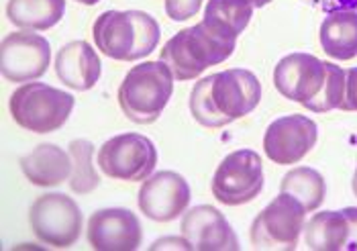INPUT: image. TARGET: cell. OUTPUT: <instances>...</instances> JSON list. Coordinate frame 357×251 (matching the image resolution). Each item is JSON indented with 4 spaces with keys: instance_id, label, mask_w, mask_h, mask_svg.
<instances>
[{
    "instance_id": "cell-8",
    "label": "cell",
    "mask_w": 357,
    "mask_h": 251,
    "mask_svg": "<svg viewBox=\"0 0 357 251\" xmlns=\"http://www.w3.org/2000/svg\"><path fill=\"white\" fill-rule=\"evenodd\" d=\"M264 188V164L253 149L229 153L213 176V195L227 206L248 204Z\"/></svg>"
},
{
    "instance_id": "cell-12",
    "label": "cell",
    "mask_w": 357,
    "mask_h": 251,
    "mask_svg": "<svg viewBox=\"0 0 357 251\" xmlns=\"http://www.w3.org/2000/svg\"><path fill=\"white\" fill-rule=\"evenodd\" d=\"M190 196V186L180 174L162 169L143 180L137 200L141 213L147 219L155 223H169L188 208Z\"/></svg>"
},
{
    "instance_id": "cell-16",
    "label": "cell",
    "mask_w": 357,
    "mask_h": 251,
    "mask_svg": "<svg viewBox=\"0 0 357 251\" xmlns=\"http://www.w3.org/2000/svg\"><path fill=\"white\" fill-rule=\"evenodd\" d=\"M102 72L100 57L94 47L86 41H72L63 45L55 57V74L63 86L74 90H90L94 88Z\"/></svg>"
},
{
    "instance_id": "cell-27",
    "label": "cell",
    "mask_w": 357,
    "mask_h": 251,
    "mask_svg": "<svg viewBox=\"0 0 357 251\" xmlns=\"http://www.w3.org/2000/svg\"><path fill=\"white\" fill-rule=\"evenodd\" d=\"M341 111H357V68L345 70V100Z\"/></svg>"
},
{
    "instance_id": "cell-23",
    "label": "cell",
    "mask_w": 357,
    "mask_h": 251,
    "mask_svg": "<svg viewBox=\"0 0 357 251\" xmlns=\"http://www.w3.org/2000/svg\"><path fill=\"white\" fill-rule=\"evenodd\" d=\"M70 158H72V176H70V188L76 195H88L92 192L98 184L100 178L92 166V155H94V145L86 139H74L68 147Z\"/></svg>"
},
{
    "instance_id": "cell-14",
    "label": "cell",
    "mask_w": 357,
    "mask_h": 251,
    "mask_svg": "<svg viewBox=\"0 0 357 251\" xmlns=\"http://www.w3.org/2000/svg\"><path fill=\"white\" fill-rule=\"evenodd\" d=\"M143 229L129 208H102L88 221V241L96 251H135Z\"/></svg>"
},
{
    "instance_id": "cell-26",
    "label": "cell",
    "mask_w": 357,
    "mask_h": 251,
    "mask_svg": "<svg viewBox=\"0 0 357 251\" xmlns=\"http://www.w3.org/2000/svg\"><path fill=\"white\" fill-rule=\"evenodd\" d=\"M204 0H165V13L172 21H188L200 10Z\"/></svg>"
},
{
    "instance_id": "cell-10",
    "label": "cell",
    "mask_w": 357,
    "mask_h": 251,
    "mask_svg": "<svg viewBox=\"0 0 357 251\" xmlns=\"http://www.w3.org/2000/svg\"><path fill=\"white\" fill-rule=\"evenodd\" d=\"M208 94L225 125L255 111L261 100V84L249 70L233 68L208 76Z\"/></svg>"
},
{
    "instance_id": "cell-9",
    "label": "cell",
    "mask_w": 357,
    "mask_h": 251,
    "mask_svg": "<svg viewBox=\"0 0 357 251\" xmlns=\"http://www.w3.org/2000/svg\"><path fill=\"white\" fill-rule=\"evenodd\" d=\"M327 63L310 54H290L275 63V90L294 102H301L304 109L317 102L327 82Z\"/></svg>"
},
{
    "instance_id": "cell-7",
    "label": "cell",
    "mask_w": 357,
    "mask_h": 251,
    "mask_svg": "<svg viewBox=\"0 0 357 251\" xmlns=\"http://www.w3.org/2000/svg\"><path fill=\"white\" fill-rule=\"evenodd\" d=\"M96 162L109 178L143 182L158 166V149L153 141L141 133H123L102 143Z\"/></svg>"
},
{
    "instance_id": "cell-3",
    "label": "cell",
    "mask_w": 357,
    "mask_h": 251,
    "mask_svg": "<svg viewBox=\"0 0 357 251\" xmlns=\"http://www.w3.org/2000/svg\"><path fill=\"white\" fill-rule=\"evenodd\" d=\"M174 74L164 61H143L129 70L119 88V105L123 114L137 123L149 125L160 119L174 92Z\"/></svg>"
},
{
    "instance_id": "cell-17",
    "label": "cell",
    "mask_w": 357,
    "mask_h": 251,
    "mask_svg": "<svg viewBox=\"0 0 357 251\" xmlns=\"http://www.w3.org/2000/svg\"><path fill=\"white\" fill-rule=\"evenodd\" d=\"M21 169L33 186L54 188L70 180L72 158L70 151H63L54 143H41L21 160Z\"/></svg>"
},
{
    "instance_id": "cell-5",
    "label": "cell",
    "mask_w": 357,
    "mask_h": 251,
    "mask_svg": "<svg viewBox=\"0 0 357 251\" xmlns=\"http://www.w3.org/2000/svg\"><path fill=\"white\" fill-rule=\"evenodd\" d=\"M306 213L298 198L280 192L251 225V245L266 251L296 250Z\"/></svg>"
},
{
    "instance_id": "cell-6",
    "label": "cell",
    "mask_w": 357,
    "mask_h": 251,
    "mask_svg": "<svg viewBox=\"0 0 357 251\" xmlns=\"http://www.w3.org/2000/svg\"><path fill=\"white\" fill-rule=\"evenodd\" d=\"M29 223L33 235L52 248H72L82 233V211L74 198L59 192L39 196L31 211Z\"/></svg>"
},
{
    "instance_id": "cell-31",
    "label": "cell",
    "mask_w": 357,
    "mask_h": 251,
    "mask_svg": "<svg viewBox=\"0 0 357 251\" xmlns=\"http://www.w3.org/2000/svg\"><path fill=\"white\" fill-rule=\"evenodd\" d=\"M272 0H251V4L255 6V8H261V6H266V4H270Z\"/></svg>"
},
{
    "instance_id": "cell-11",
    "label": "cell",
    "mask_w": 357,
    "mask_h": 251,
    "mask_svg": "<svg viewBox=\"0 0 357 251\" xmlns=\"http://www.w3.org/2000/svg\"><path fill=\"white\" fill-rule=\"evenodd\" d=\"M2 76L10 82H33L41 78L52 61V45L33 31H17L2 39Z\"/></svg>"
},
{
    "instance_id": "cell-32",
    "label": "cell",
    "mask_w": 357,
    "mask_h": 251,
    "mask_svg": "<svg viewBox=\"0 0 357 251\" xmlns=\"http://www.w3.org/2000/svg\"><path fill=\"white\" fill-rule=\"evenodd\" d=\"M76 2H80V4H86V6H92V4H96V2H100V0H76Z\"/></svg>"
},
{
    "instance_id": "cell-24",
    "label": "cell",
    "mask_w": 357,
    "mask_h": 251,
    "mask_svg": "<svg viewBox=\"0 0 357 251\" xmlns=\"http://www.w3.org/2000/svg\"><path fill=\"white\" fill-rule=\"evenodd\" d=\"M345 100V70L337 63H327V82L323 86L321 96L310 107L312 112H329L333 109H341Z\"/></svg>"
},
{
    "instance_id": "cell-1",
    "label": "cell",
    "mask_w": 357,
    "mask_h": 251,
    "mask_svg": "<svg viewBox=\"0 0 357 251\" xmlns=\"http://www.w3.org/2000/svg\"><path fill=\"white\" fill-rule=\"evenodd\" d=\"M94 43L107 57L116 61H133L153 54L160 43L162 29L143 10H107L94 27Z\"/></svg>"
},
{
    "instance_id": "cell-2",
    "label": "cell",
    "mask_w": 357,
    "mask_h": 251,
    "mask_svg": "<svg viewBox=\"0 0 357 251\" xmlns=\"http://www.w3.org/2000/svg\"><path fill=\"white\" fill-rule=\"evenodd\" d=\"M235 52V41L219 35L204 21L178 31L162 50V61L180 82L194 80Z\"/></svg>"
},
{
    "instance_id": "cell-20",
    "label": "cell",
    "mask_w": 357,
    "mask_h": 251,
    "mask_svg": "<svg viewBox=\"0 0 357 251\" xmlns=\"http://www.w3.org/2000/svg\"><path fill=\"white\" fill-rule=\"evenodd\" d=\"M347 235H349V227L341 211L317 213L304 227V243L312 251L345 250Z\"/></svg>"
},
{
    "instance_id": "cell-19",
    "label": "cell",
    "mask_w": 357,
    "mask_h": 251,
    "mask_svg": "<svg viewBox=\"0 0 357 251\" xmlns=\"http://www.w3.org/2000/svg\"><path fill=\"white\" fill-rule=\"evenodd\" d=\"M66 13V0H8L6 17L25 31H47L55 27Z\"/></svg>"
},
{
    "instance_id": "cell-15",
    "label": "cell",
    "mask_w": 357,
    "mask_h": 251,
    "mask_svg": "<svg viewBox=\"0 0 357 251\" xmlns=\"http://www.w3.org/2000/svg\"><path fill=\"white\" fill-rule=\"evenodd\" d=\"M182 237L194 251H237L239 241L219 208L200 204L190 208L180 225Z\"/></svg>"
},
{
    "instance_id": "cell-22",
    "label": "cell",
    "mask_w": 357,
    "mask_h": 251,
    "mask_svg": "<svg viewBox=\"0 0 357 251\" xmlns=\"http://www.w3.org/2000/svg\"><path fill=\"white\" fill-rule=\"evenodd\" d=\"M280 192H288L294 198H298L304 204V208L310 213V211H317L323 204L327 186H325V178L317 169L304 166L290 169L282 178Z\"/></svg>"
},
{
    "instance_id": "cell-30",
    "label": "cell",
    "mask_w": 357,
    "mask_h": 251,
    "mask_svg": "<svg viewBox=\"0 0 357 251\" xmlns=\"http://www.w3.org/2000/svg\"><path fill=\"white\" fill-rule=\"evenodd\" d=\"M167 248H174V250H190V243L182 237V239H174V237H167L162 239L158 243L151 245V250H167Z\"/></svg>"
},
{
    "instance_id": "cell-28",
    "label": "cell",
    "mask_w": 357,
    "mask_h": 251,
    "mask_svg": "<svg viewBox=\"0 0 357 251\" xmlns=\"http://www.w3.org/2000/svg\"><path fill=\"white\" fill-rule=\"evenodd\" d=\"M312 6H319L327 13L335 10H357V0H306Z\"/></svg>"
},
{
    "instance_id": "cell-18",
    "label": "cell",
    "mask_w": 357,
    "mask_h": 251,
    "mask_svg": "<svg viewBox=\"0 0 357 251\" xmlns=\"http://www.w3.org/2000/svg\"><path fill=\"white\" fill-rule=\"evenodd\" d=\"M321 47L333 59H354L357 56V10H335L325 17L319 31Z\"/></svg>"
},
{
    "instance_id": "cell-4",
    "label": "cell",
    "mask_w": 357,
    "mask_h": 251,
    "mask_svg": "<svg viewBox=\"0 0 357 251\" xmlns=\"http://www.w3.org/2000/svg\"><path fill=\"white\" fill-rule=\"evenodd\" d=\"M76 100L70 92H63L43 82H29L17 88L10 96V114L15 123L27 131L45 135L66 125Z\"/></svg>"
},
{
    "instance_id": "cell-13",
    "label": "cell",
    "mask_w": 357,
    "mask_h": 251,
    "mask_svg": "<svg viewBox=\"0 0 357 251\" xmlns=\"http://www.w3.org/2000/svg\"><path fill=\"white\" fill-rule=\"evenodd\" d=\"M319 137L317 123L304 114L280 116L268 127L264 135L266 155L280 166H292L301 162L314 147Z\"/></svg>"
},
{
    "instance_id": "cell-21",
    "label": "cell",
    "mask_w": 357,
    "mask_h": 251,
    "mask_svg": "<svg viewBox=\"0 0 357 251\" xmlns=\"http://www.w3.org/2000/svg\"><path fill=\"white\" fill-rule=\"evenodd\" d=\"M251 0H208L204 8V23L219 35L237 41L253 17Z\"/></svg>"
},
{
    "instance_id": "cell-25",
    "label": "cell",
    "mask_w": 357,
    "mask_h": 251,
    "mask_svg": "<svg viewBox=\"0 0 357 251\" xmlns=\"http://www.w3.org/2000/svg\"><path fill=\"white\" fill-rule=\"evenodd\" d=\"M190 112H192L194 121L202 127H208V129L225 127L222 119L213 107L211 94H208V76L194 84L192 92H190Z\"/></svg>"
},
{
    "instance_id": "cell-33",
    "label": "cell",
    "mask_w": 357,
    "mask_h": 251,
    "mask_svg": "<svg viewBox=\"0 0 357 251\" xmlns=\"http://www.w3.org/2000/svg\"><path fill=\"white\" fill-rule=\"evenodd\" d=\"M351 188H354V195L357 196V169H356V174H354V182H351Z\"/></svg>"
},
{
    "instance_id": "cell-29",
    "label": "cell",
    "mask_w": 357,
    "mask_h": 251,
    "mask_svg": "<svg viewBox=\"0 0 357 251\" xmlns=\"http://www.w3.org/2000/svg\"><path fill=\"white\" fill-rule=\"evenodd\" d=\"M347 219V227H349V235H347V243L343 251H357V208L349 206L341 211Z\"/></svg>"
}]
</instances>
